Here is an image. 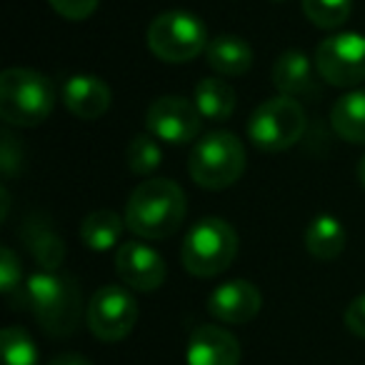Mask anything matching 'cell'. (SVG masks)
Here are the masks:
<instances>
[{
    "label": "cell",
    "mask_w": 365,
    "mask_h": 365,
    "mask_svg": "<svg viewBox=\"0 0 365 365\" xmlns=\"http://www.w3.org/2000/svg\"><path fill=\"white\" fill-rule=\"evenodd\" d=\"M188 213L185 193L170 178L140 182L125 203V228L143 240H165L180 230Z\"/></svg>",
    "instance_id": "obj_1"
},
{
    "label": "cell",
    "mask_w": 365,
    "mask_h": 365,
    "mask_svg": "<svg viewBox=\"0 0 365 365\" xmlns=\"http://www.w3.org/2000/svg\"><path fill=\"white\" fill-rule=\"evenodd\" d=\"M23 308L31 310L33 318L48 335L68 338L81 325L83 293L71 275L61 270H41L26 280Z\"/></svg>",
    "instance_id": "obj_2"
},
{
    "label": "cell",
    "mask_w": 365,
    "mask_h": 365,
    "mask_svg": "<svg viewBox=\"0 0 365 365\" xmlns=\"http://www.w3.org/2000/svg\"><path fill=\"white\" fill-rule=\"evenodd\" d=\"M56 108L51 78L31 68H8L0 76V115L8 125L36 128Z\"/></svg>",
    "instance_id": "obj_3"
},
{
    "label": "cell",
    "mask_w": 365,
    "mask_h": 365,
    "mask_svg": "<svg viewBox=\"0 0 365 365\" xmlns=\"http://www.w3.org/2000/svg\"><path fill=\"white\" fill-rule=\"evenodd\" d=\"M238 255V233L223 218H203L185 233L180 263L195 278H215L233 265Z\"/></svg>",
    "instance_id": "obj_4"
},
{
    "label": "cell",
    "mask_w": 365,
    "mask_h": 365,
    "mask_svg": "<svg viewBox=\"0 0 365 365\" xmlns=\"http://www.w3.org/2000/svg\"><path fill=\"white\" fill-rule=\"evenodd\" d=\"M188 173L203 190H225L245 173V148L238 135L215 130L193 145L188 158Z\"/></svg>",
    "instance_id": "obj_5"
},
{
    "label": "cell",
    "mask_w": 365,
    "mask_h": 365,
    "mask_svg": "<svg viewBox=\"0 0 365 365\" xmlns=\"http://www.w3.org/2000/svg\"><path fill=\"white\" fill-rule=\"evenodd\" d=\"M208 33L198 16L188 11H165L148 26V48L163 63H190L205 53Z\"/></svg>",
    "instance_id": "obj_6"
},
{
    "label": "cell",
    "mask_w": 365,
    "mask_h": 365,
    "mask_svg": "<svg viewBox=\"0 0 365 365\" xmlns=\"http://www.w3.org/2000/svg\"><path fill=\"white\" fill-rule=\"evenodd\" d=\"M305 133V110L295 98L275 96L260 103L248 120V138L258 150H290Z\"/></svg>",
    "instance_id": "obj_7"
},
{
    "label": "cell",
    "mask_w": 365,
    "mask_h": 365,
    "mask_svg": "<svg viewBox=\"0 0 365 365\" xmlns=\"http://www.w3.org/2000/svg\"><path fill=\"white\" fill-rule=\"evenodd\" d=\"M138 303L125 285H103L86 308V323L103 343H120L138 323Z\"/></svg>",
    "instance_id": "obj_8"
},
{
    "label": "cell",
    "mask_w": 365,
    "mask_h": 365,
    "mask_svg": "<svg viewBox=\"0 0 365 365\" xmlns=\"http://www.w3.org/2000/svg\"><path fill=\"white\" fill-rule=\"evenodd\" d=\"M315 71L328 86L355 88L365 83V36L335 33L315 51Z\"/></svg>",
    "instance_id": "obj_9"
},
{
    "label": "cell",
    "mask_w": 365,
    "mask_h": 365,
    "mask_svg": "<svg viewBox=\"0 0 365 365\" xmlns=\"http://www.w3.org/2000/svg\"><path fill=\"white\" fill-rule=\"evenodd\" d=\"M203 125V115L193 101L182 96H163L145 110V128L150 135L168 145L193 143Z\"/></svg>",
    "instance_id": "obj_10"
},
{
    "label": "cell",
    "mask_w": 365,
    "mask_h": 365,
    "mask_svg": "<svg viewBox=\"0 0 365 365\" xmlns=\"http://www.w3.org/2000/svg\"><path fill=\"white\" fill-rule=\"evenodd\" d=\"M115 270L123 285L140 293H153L165 283V260L155 248L140 240L120 243L115 250Z\"/></svg>",
    "instance_id": "obj_11"
},
{
    "label": "cell",
    "mask_w": 365,
    "mask_h": 365,
    "mask_svg": "<svg viewBox=\"0 0 365 365\" xmlns=\"http://www.w3.org/2000/svg\"><path fill=\"white\" fill-rule=\"evenodd\" d=\"M263 308V293L250 280H228L218 285L208 298V313L225 325H245Z\"/></svg>",
    "instance_id": "obj_12"
},
{
    "label": "cell",
    "mask_w": 365,
    "mask_h": 365,
    "mask_svg": "<svg viewBox=\"0 0 365 365\" xmlns=\"http://www.w3.org/2000/svg\"><path fill=\"white\" fill-rule=\"evenodd\" d=\"M243 350L230 330L220 325H198L188 340V365H240Z\"/></svg>",
    "instance_id": "obj_13"
},
{
    "label": "cell",
    "mask_w": 365,
    "mask_h": 365,
    "mask_svg": "<svg viewBox=\"0 0 365 365\" xmlns=\"http://www.w3.org/2000/svg\"><path fill=\"white\" fill-rule=\"evenodd\" d=\"M63 106L81 120H98L110 108V88L103 78L96 76H73L63 83Z\"/></svg>",
    "instance_id": "obj_14"
},
{
    "label": "cell",
    "mask_w": 365,
    "mask_h": 365,
    "mask_svg": "<svg viewBox=\"0 0 365 365\" xmlns=\"http://www.w3.org/2000/svg\"><path fill=\"white\" fill-rule=\"evenodd\" d=\"M345 240H348V235H345L343 223L330 213L315 215L303 235L305 250L320 263H330V260L340 258L345 250Z\"/></svg>",
    "instance_id": "obj_15"
},
{
    "label": "cell",
    "mask_w": 365,
    "mask_h": 365,
    "mask_svg": "<svg viewBox=\"0 0 365 365\" xmlns=\"http://www.w3.org/2000/svg\"><path fill=\"white\" fill-rule=\"evenodd\" d=\"M205 61L218 76L238 78L253 68V48L238 36H218L205 48Z\"/></svg>",
    "instance_id": "obj_16"
},
{
    "label": "cell",
    "mask_w": 365,
    "mask_h": 365,
    "mask_svg": "<svg viewBox=\"0 0 365 365\" xmlns=\"http://www.w3.org/2000/svg\"><path fill=\"white\" fill-rule=\"evenodd\" d=\"M273 86L280 96H303L313 88V66L300 51H285L273 66Z\"/></svg>",
    "instance_id": "obj_17"
},
{
    "label": "cell",
    "mask_w": 365,
    "mask_h": 365,
    "mask_svg": "<svg viewBox=\"0 0 365 365\" xmlns=\"http://www.w3.org/2000/svg\"><path fill=\"white\" fill-rule=\"evenodd\" d=\"M330 125L343 140L365 143V88L345 93L330 110Z\"/></svg>",
    "instance_id": "obj_18"
},
{
    "label": "cell",
    "mask_w": 365,
    "mask_h": 365,
    "mask_svg": "<svg viewBox=\"0 0 365 365\" xmlns=\"http://www.w3.org/2000/svg\"><path fill=\"white\" fill-rule=\"evenodd\" d=\"M125 228V218H120L113 210H93L83 218L81 223V240L86 248L96 250V253H106V250L120 245V235Z\"/></svg>",
    "instance_id": "obj_19"
},
{
    "label": "cell",
    "mask_w": 365,
    "mask_h": 365,
    "mask_svg": "<svg viewBox=\"0 0 365 365\" xmlns=\"http://www.w3.org/2000/svg\"><path fill=\"white\" fill-rule=\"evenodd\" d=\"M193 103L205 123H225L235 110V91L220 78H205L195 86Z\"/></svg>",
    "instance_id": "obj_20"
},
{
    "label": "cell",
    "mask_w": 365,
    "mask_h": 365,
    "mask_svg": "<svg viewBox=\"0 0 365 365\" xmlns=\"http://www.w3.org/2000/svg\"><path fill=\"white\" fill-rule=\"evenodd\" d=\"M23 240L43 270H61L63 260H66V243L46 223L28 220L23 228Z\"/></svg>",
    "instance_id": "obj_21"
},
{
    "label": "cell",
    "mask_w": 365,
    "mask_h": 365,
    "mask_svg": "<svg viewBox=\"0 0 365 365\" xmlns=\"http://www.w3.org/2000/svg\"><path fill=\"white\" fill-rule=\"evenodd\" d=\"M0 353H3V365H38L41 360L36 340L21 325H8L0 333Z\"/></svg>",
    "instance_id": "obj_22"
},
{
    "label": "cell",
    "mask_w": 365,
    "mask_h": 365,
    "mask_svg": "<svg viewBox=\"0 0 365 365\" xmlns=\"http://www.w3.org/2000/svg\"><path fill=\"white\" fill-rule=\"evenodd\" d=\"M303 13L320 31H338L348 23L353 0H300Z\"/></svg>",
    "instance_id": "obj_23"
},
{
    "label": "cell",
    "mask_w": 365,
    "mask_h": 365,
    "mask_svg": "<svg viewBox=\"0 0 365 365\" xmlns=\"http://www.w3.org/2000/svg\"><path fill=\"white\" fill-rule=\"evenodd\" d=\"M155 135H135L125 148V163L135 175H150L163 163V150Z\"/></svg>",
    "instance_id": "obj_24"
},
{
    "label": "cell",
    "mask_w": 365,
    "mask_h": 365,
    "mask_svg": "<svg viewBox=\"0 0 365 365\" xmlns=\"http://www.w3.org/2000/svg\"><path fill=\"white\" fill-rule=\"evenodd\" d=\"M23 268L21 258L16 255V250L3 248L0 250V290L11 303H16V293H21V308H23Z\"/></svg>",
    "instance_id": "obj_25"
},
{
    "label": "cell",
    "mask_w": 365,
    "mask_h": 365,
    "mask_svg": "<svg viewBox=\"0 0 365 365\" xmlns=\"http://www.w3.org/2000/svg\"><path fill=\"white\" fill-rule=\"evenodd\" d=\"M48 3L66 21H86L101 6V0H48Z\"/></svg>",
    "instance_id": "obj_26"
},
{
    "label": "cell",
    "mask_w": 365,
    "mask_h": 365,
    "mask_svg": "<svg viewBox=\"0 0 365 365\" xmlns=\"http://www.w3.org/2000/svg\"><path fill=\"white\" fill-rule=\"evenodd\" d=\"M21 163H23L21 143L6 130L3 133V143H0V168H3V173H6L8 178H11L13 173L21 168Z\"/></svg>",
    "instance_id": "obj_27"
},
{
    "label": "cell",
    "mask_w": 365,
    "mask_h": 365,
    "mask_svg": "<svg viewBox=\"0 0 365 365\" xmlns=\"http://www.w3.org/2000/svg\"><path fill=\"white\" fill-rule=\"evenodd\" d=\"M343 320L350 333L358 335V338H365V293L355 295V298L350 300L348 308H345Z\"/></svg>",
    "instance_id": "obj_28"
},
{
    "label": "cell",
    "mask_w": 365,
    "mask_h": 365,
    "mask_svg": "<svg viewBox=\"0 0 365 365\" xmlns=\"http://www.w3.org/2000/svg\"><path fill=\"white\" fill-rule=\"evenodd\" d=\"M48 365H93V363L81 353H61V355H56Z\"/></svg>",
    "instance_id": "obj_29"
},
{
    "label": "cell",
    "mask_w": 365,
    "mask_h": 365,
    "mask_svg": "<svg viewBox=\"0 0 365 365\" xmlns=\"http://www.w3.org/2000/svg\"><path fill=\"white\" fill-rule=\"evenodd\" d=\"M358 182H360V188L365 190V155L360 158V163H358Z\"/></svg>",
    "instance_id": "obj_30"
},
{
    "label": "cell",
    "mask_w": 365,
    "mask_h": 365,
    "mask_svg": "<svg viewBox=\"0 0 365 365\" xmlns=\"http://www.w3.org/2000/svg\"><path fill=\"white\" fill-rule=\"evenodd\" d=\"M270 3H285V0H270Z\"/></svg>",
    "instance_id": "obj_31"
}]
</instances>
